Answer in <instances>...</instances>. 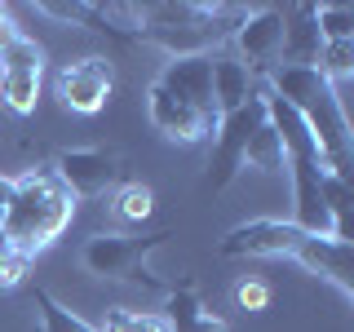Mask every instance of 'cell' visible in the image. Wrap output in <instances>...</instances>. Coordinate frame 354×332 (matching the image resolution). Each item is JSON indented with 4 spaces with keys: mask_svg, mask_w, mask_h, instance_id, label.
I'll return each mask as SVG.
<instances>
[{
    "mask_svg": "<svg viewBox=\"0 0 354 332\" xmlns=\"http://www.w3.org/2000/svg\"><path fill=\"white\" fill-rule=\"evenodd\" d=\"M147 120L164 133L169 142L195 147L213 142L217 133V98H213V58H169L164 71L147 89Z\"/></svg>",
    "mask_w": 354,
    "mask_h": 332,
    "instance_id": "6da1fadb",
    "label": "cell"
},
{
    "mask_svg": "<svg viewBox=\"0 0 354 332\" xmlns=\"http://www.w3.org/2000/svg\"><path fill=\"white\" fill-rule=\"evenodd\" d=\"M252 9L243 5H213V0H155L133 5V36L142 44H155L169 58H195V53L221 49L235 27Z\"/></svg>",
    "mask_w": 354,
    "mask_h": 332,
    "instance_id": "7a4b0ae2",
    "label": "cell"
},
{
    "mask_svg": "<svg viewBox=\"0 0 354 332\" xmlns=\"http://www.w3.org/2000/svg\"><path fill=\"white\" fill-rule=\"evenodd\" d=\"M261 84L270 89V93H279L283 102L301 116V124L310 129L319 155H324V169L350 182L354 133H350L346 107H341V98H337V84H328L315 66H274Z\"/></svg>",
    "mask_w": 354,
    "mask_h": 332,
    "instance_id": "3957f363",
    "label": "cell"
},
{
    "mask_svg": "<svg viewBox=\"0 0 354 332\" xmlns=\"http://www.w3.org/2000/svg\"><path fill=\"white\" fill-rule=\"evenodd\" d=\"M71 217H75V199L53 177V169H27L22 177H14V199H9L0 230L22 257H36L40 248H49L71 226Z\"/></svg>",
    "mask_w": 354,
    "mask_h": 332,
    "instance_id": "277c9868",
    "label": "cell"
},
{
    "mask_svg": "<svg viewBox=\"0 0 354 332\" xmlns=\"http://www.w3.org/2000/svg\"><path fill=\"white\" fill-rule=\"evenodd\" d=\"M164 239H173V230H155V235H93V239H84L80 261H84L88 275H102V279H147V284H160L151 275L147 261H151L155 248H164Z\"/></svg>",
    "mask_w": 354,
    "mask_h": 332,
    "instance_id": "5b68a950",
    "label": "cell"
},
{
    "mask_svg": "<svg viewBox=\"0 0 354 332\" xmlns=\"http://www.w3.org/2000/svg\"><path fill=\"white\" fill-rule=\"evenodd\" d=\"M266 124V102H261V89L257 98H248L239 111H230V116L217 120V133H213V155H208V177L204 186L208 191H226L230 182L243 173V147H248V138Z\"/></svg>",
    "mask_w": 354,
    "mask_h": 332,
    "instance_id": "8992f818",
    "label": "cell"
},
{
    "mask_svg": "<svg viewBox=\"0 0 354 332\" xmlns=\"http://www.w3.org/2000/svg\"><path fill=\"white\" fill-rule=\"evenodd\" d=\"M44 80V49L31 36H18L0 49V102L14 116H31Z\"/></svg>",
    "mask_w": 354,
    "mask_h": 332,
    "instance_id": "52a82bcc",
    "label": "cell"
},
{
    "mask_svg": "<svg viewBox=\"0 0 354 332\" xmlns=\"http://www.w3.org/2000/svg\"><path fill=\"white\" fill-rule=\"evenodd\" d=\"M53 177L71 191V199H97L120 182V155L102 147H75L53 155Z\"/></svg>",
    "mask_w": 354,
    "mask_h": 332,
    "instance_id": "ba28073f",
    "label": "cell"
},
{
    "mask_svg": "<svg viewBox=\"0 0 354 332\" xmlns=\"http://www.w3.org/2000/svg\"><path fill=\"white\" fill-rule=\"evenodd\" d=\"M301 239H306V230L292 226V221L252 217V221H239L235 230L221 235L217 257H292Z\"/></svg>",
    "mask_w": 354,
    "mask_h": 332,
    "instance_id": "9c48e42d",
    "label": "cell"
},
{
    "mask_svg": "<svg viewBox=\"0 0 354 332\" xmlns=\"http://www.w3.org/2000/svg\"><path fill=\"white\" fill-rule=\"evenodd\" d=\"M58 98L66 111L75 116H97L111 102V89H115V71H111L106 58H80V62H66L58 71Z\"/></svg>",
    "mask_w": 354,
    "mask_h": 332,
    "instance_id": "30bf717a",
    "label": "cell"
},
{
    "mask_svg": "<svg viewBox=\"0 0 354 332\" xmlns=\"http://www.w3.org/2000/svg\"><path fill=\"white\" fill-rule=\"evenodd\" d=\"M235 49H239V62L248 66L257 80L279 66V44H283V18L279 9H252L248 18L235 27Z\"/></svg>",
    "mask_w": 354,
    "mask_h": 332,
    "instance_id": "8fae6325",
    "label": "cell"
},
{
    "mask_svg": "<svg viewBox=\"0 0 354 332\" xmlns=\"http://www.w3.org/2000/svg\"><path fill=\"white\" fill-rule=\"evenodd\" d=\"M292 261H301L310 275H324L341 297H350V302H354V257H350V243L346 239L306 235L301 243H297Z\"/></svg>",
    "mask_w": 354,
    "mask_h": 332,
    "instance_id": "7c38bea8",
    "label": "cell"
},
{
    "mask_svg": "<svg viewBox=\"0 0 354 332\" xmlns=\"http://www.w3.org/2000/svg\"><path fill=\"white\" fill-rule=\"evenodd\" d=\"M283 44H279V66H315L319 62V27H315V5H283Z\"/></svg>",
    "mask_w": 354,
    "mask_h": 332,
    "instance_id": "4fadbf2b",
    "label": "cell"
},
{
    "mask_svg": "<svg viewBox=\"0 0 354 332\" xmlns=\"http://www.w3.org/2000/svg\"><path fill=\"white\" fill-rule=\"evenodd\" d=\"M213 58V98H217V116H230V111H239L248 98H257L261 80L248 71L239 58H230V53L213 49L208 53Z\"/></svg>",
    "mask_w": 354,
    "mask_h": 332,
    "instance_id": "5bb4252c",
    "label": "cell"
},
{
    "mask_svg": "<svg viewBox=\"0 0 354 332\" xmlns=\"http://www.w3.org/2000/svg\"><path fill=\"white\" fill-rule=\"evenodd\" d=\"M164 328L169 332H226V324L204 310L195 284H164Z\"/></svg>",
    "mask_w": 354,
    "mask_h": 332,
    "instance_id": "9a60e30c",
    "label": "cell"
},
{
    "mask_svg": "<svg viewBox=\"0 0 354 332\" xmlns=\"http://www.w3.org/2000/svg\"><path fill=\"white\" fill-rule=\"evenodd\" d=\"M324 208H328V217H332V235L350 243L354 239V191H350L346 177L324 173Z\"/></svg>",
    "mask_w": 354,
    "mask_h": 332,
    "instance_id": "2e32d148",
    "label": "cell"
},
{
    "mask_svg": "<svg viewBox=\"0 0 354 332\" xmlns=\"http://www.w3.org/2000/svg\"><path fill=\"white\" fill-rule=\"evenodd\" d=\"M243 169H257V173H283V147H279V133L270 129V120L248 138L243 147Z\"/></svg>",
    "mask_w": 354,
    "mask_h": 332,
    "instance_id": "e0dca14e",
    "label": "cell"
},
{
    "mask_svg": "<svg viewBox=\"0 0 354 332\" xmlns=\"http://www.w3.org/2000/svg\"><path fill=\"white\" fill-rule=\"evenodd\" d=\"M151 208H155V195L142 182H124L111 195V213H115V221H124V226H142L151 217Z\"/></svg>",
    "mask_w": 354,
    "mask_h": 332,
    "instance_id": "ac0fdd59",
    "label": "cell"
},
{
    "mask_svg": "<svg viewBox=\"0 0 354 332\" xmlns=\"http://www.w3.org/2000/svg\"><path fill=\"white\" fill-rule=\"evenodd\" d=\"M36 310H40V332H97L93 324H84L75 310H66L49 288L36 284Z\"/></svg>",
    "mask_w": 354,
    "mask_h": 332,
    "instance_id": "d6986e66",
    "label": "cell"
},
{
    "mask_svg": "<svg viewBox=\"0 0 354 332\" xmlns=\"http://www.w3.org/2000/svg\"><path fill=\"white\" fill-rule=\"evenodd\" d=\"M97 332H169L164 328V315L155 310H129V306H115L102 315V328Z\"/></svg>",
    "mask_w": 354,
    "mask_h": 332,
    "instance_id": "ffe728a7",
    "label": "cell"
},
{
    "mask_svg": "<svg viewBox=\"0 0 354 332\" xmlns=\"http://www.w3.org/2000/svg\"><path fill=\"white\" fill-rule=\"evenodd\" d=\"M315 71L324 75L328 84L350 80V75H354V40H332V44H324V49H319Z\"/></svg>",
    "mask_w": 354,
    "mask_h": 332,
    "instance_id": "44dd1931",
    "label": "cell"
},
{
    "mask_svg": "<svg viewBox=\"0 0 354 332\" xmlns=\"http://www.w3.org/2000/svg\"><path fill=\"white\" fill-rule=\"evenodd\" d=\"M315 27H319V40L324 44L354 40V9H346V5H315Z\"/></svg>",
    "mask_w": 354,
    "mask_h": 332,
    "instance_id": "7402d4cb",
    "label": "cell"
},
{
    "mask_svg": "<svg viewBox=\"0 0 354 332\" xmlns=\"http://www.w3.org/2000/svg\"><path fill=\"white\" fill-rule=\"evenodd\" d=\"M27 270H31V257H22L14 243L5 239V230H0V293L27 284Z\"/></svg>",
    "mask_w": 354,
    "mask_h": 332,
    "instance_id": "603a6c76",
    "label": "cell"
},
{
    "mask_svg": "<svg viewBox=\"0 0 354 332\" xmlns=\"http://www.w3.org/2000/svg\"><path fill=\"white\" fill-rule=\"evenodd\" d=\"M235 302H239L243 310H266V306H270V288H266L261 279H243V284L235 288Z\"/></svg>",
    "mask_w": 354,
    "mask_h": 332,
    "instance_id": "cb8c5ba5",
    "label": "cell"
},
{
    "mask_svg": "<svg viewBox=\"0 0 354 332\" xmlns=\"http://www.w3.org/2000/svg\"><path fill=\"white\" fill-rule=\"evenodd\" d=\"M9 199H14V177H0V226H5V213H9Z\"/></svg>",
    "mask_w": 354,
    "mask_h": 332,
    "instance_id": "d4e9b609",
    "label": "cell"
},
{
    "mask_svg": "<svg viewBox=\"0 0 354 332\" xmlns=\"http://www.w3.org/2000/svg\"><path fill=\"white\" fill-rule=\"evenodd\" d=\"M18 36V27H14V18H9V9H0V49H5L9 40Z\"/></svg>",
    "mask_w": 354,
    "mask_h": 332,
    "instance_id": "484cf974",
    "label": "cell"
}]
</instances>
